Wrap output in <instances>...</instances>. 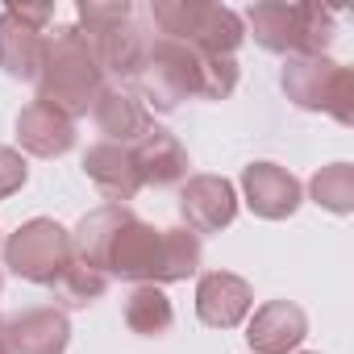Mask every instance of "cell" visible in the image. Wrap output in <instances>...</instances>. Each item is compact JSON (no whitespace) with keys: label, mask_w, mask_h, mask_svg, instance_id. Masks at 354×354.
<instances>
[{"label":"cell","mask_w":354,"mask_h":354,"mask_svg":"<svg viewBox=\"0 0 354 354\" xmlns=\"http://www.w3.org/2000/svg\"><path fill=\"white\" fill-rule=\"evenodd\" d=\"M254 292L234 271H205L196 283V317L213 329H234L250 317Z\"/></svg>","instance_id":"7c38bea8"},{"label":"cell","mask_w":354,"mask_h":354,"mask_svg":"<svg viewBox=\"0 0 354 354\" xmlns=\"http://www.w3.org/2000/svg\"><path fill=\"white\" fill-rule=\"evenodd\" d=\"M5 342H9V354H63L71 342L67 313L55 304L26 308L5 321Z\"/></svg>","instance_id":"9a60e30c"},{"label":"cell","mask_w":354,"mask_h":354,"mask_svg":"<svg viewBox=\"0 0 354 354\" xmlns=\"http://www.w3.org/2000/svg\"><path fill=\"white\" fill-rule=\"evenodd\" d=\"M242 192H246L250 213L263 217V221H283L304 201L300 180H296L288 167H279V162H250L242 171Z\"/></svg>","instance_id":"30bf717a"},{"label":"cell","mask_w":354,"mask_h":354,"mask_svg":"<svg viewBox=\"0 0 354 354\" xmlns=\"http://www.w3.org/2000/svg\"><path fill=\"white\" fill-rule=\"evenodd\" d=\"M0 288H5V275H0Z\"/></svg>","instance_id":"cb8c5ba5"},{"label":"cell","mask_w":354,"mask_h":354,"mask_svg":"<svg viewBox=\"0 0 354 354\" xmlns=\"http://www.w3.org/2000/svg\"><path fill=\"white\" fill-rule=\"evenodd\" d=\"M242 26H250L254 42L271 55H288V59H317L329 50L333 42V26L337 13L321 9V5H250Z\"/></svg>","instance_id":"277c9868"},{"label":"cell","mask_w":354,"mask_h":354,"mask_svg":"<svg viewBox=\"0 0 354 354\" xmlns=\"http://www.w3.org/2000/svg\"><path fill=\"white\" fill-rule=\"evenodd\" d=\"M138 96L146 109L171 113L180 109L188 96L201 100H225L238 88V59H221V55H201L188 42L175 38H158L150 42V59L138 75Z\"/></svg>","instance_id":"6da1fadb"},{"label":"cell","mask_w":354,"mask_h":354,"mask_svg":"<svg viewBox=\"0 0 354 354\" xmlns=\"http://www.w3.org/2000/svg\"><path fill=\"white\" fill-rule=\"evenodd\" d=\"M150 26L158 30V38L188 42L192 50L221 59H234V50L246 42L242 17L230 5H213V0H154Z\"/></svg>","instance_id":"5b68a950"},{"label":"cell","mask_w":354,"mask_h":354,"mask_svg":"<svg viewBox=\"0 0 354 354\" xmlns=\"http://www.w3.org/2000/svg\"><path fill=\"white\" fill-rule=\"evenodd\" d=\"M313 201L329 213H350L354 209V167L350 162H329L313 175V184H308Z\"/></svg>","instance_id":"44dd1931"},{"label":"cell","mask_w":354,"mask_h":354,"mask_svg":"<svg viewBox=\"0 0 354 354\" xmlns=\"http://www.w3.org/2000/svg\"><path fill=\"white\" fill-rule=\"evenodd\" d=\"M180 217L184 230L201 234H221L238 217V192L225 175H192L180 188Z\"/></svg>","instance_id":"9c48e42d"},{"label":"cell","mask_w":354,"mask_h":354,"mask_svg":"<svg viewBox=\"0 0 354 354\" xmlns=\"http://www.w3.org/2000/svg\"><path fill=\"white\" fill-rule=\"evenodd\" d=\"M50 288H55V296H59L67 308H88V304H96V300L104 296L109 275H100L96 267H88V263H80V259L71 254V263L63 267V275H59Z\"/></svg>","instance_id":"ffe728a7"},{"label":"cell","mask_w":354,"mask_h":354,"mask_svg":"<svg viewBox=\"0 0 354 354\" xmlns=\"http://www.w3.org/2000/svg\"><path fill=\"white\" fill-rule=\"evenodd\" d=\"M71 263V234L50 221V217H34L26 221L17 234H9L5 242V267L30 283H55L63 275V267Z\"/></svg>","instance_id":"52a82bcc"},{"label":"cell","mask_w":354,"mask_h":354,"mask_svg":"<svg viewBox=\"0 0 354 354\" xmlns=\"http://www.w3.org/2000/svg\"><path fill=\"white\" fill-rule=\"evenodd\" d=\"M288 100L308 113H329L342 125H354V71L317 55V59H288L279 75Z\"/></svg>","instance_id":"8992f818"},{"label":"cell","mask_w":354,"mask_h":354,"mask_svg":"<svg viewBox=\"0 0 354 354\" xmlns=\"http://www.w3.org/2000/svg\"><path fill=\"white\" fill-rule=\"evenodd\" d=\"M121 317H125V325L133 333L162 337L171 329V321H175V308H171V300H167V292L158 283H133L125 304H121Z\"/></svg>","instance_id":"ac0fdd59"},{"label":"cell","mask_w":354,"mask_h":354,"mask_svg":"<svg viewBox=\"0 0 354 354\" xmlns=\"http://www.w3.org/2000/svg\"><path fill=\"white\" fill-rule=\"evenodd\" d=\"M50 21H55L50 5H9L0 13V67L13 80H26V84L38 80Z\"/></svg>","instance_id":"ba28073f"},{"label":"cell","mask_w":354,"mask_h":354,"mask_svg":"<svg viewBox=\"0 0 354 354\" xmlns=\"http://www.w3.org/2000/svg\"><path fill=\"white\" fill-rule=\"evenodd\" d=\"M84 175L96 184V192L109 201V205H129L138 192H142V175L133 167V154L129 146H117V142H96L88 146L84 154Z\"/></svg>","instance_id":"2e32d148"},{"label":"cell","mask_w":354,"mask_h":354,"mask_svg":"<svg viewBox=\"0 0 354 354\" xmlns=\"http://www.w3.org/2000/svg\"><path fill=\"white\" fill-rule=\"evenodd\" d=\"M92 121L96 129L104 133V142H117V146H133L142 133H150V109L142 104L138 88L133 84H104L92 100Z\"/></svg>","instance_id":"8fae6325"},{"label":"cell","mask_w":354,"mask_h":354,"mask_svg":"<svg viewBox=\"0 0 354 354\" xmlns=\"http://www.w3.org/2000/svg\"><path fill=\"white\" fill-rule=\"evenodd\" d=\"M26 175H30L26 158H21L13 146H0V201H5V196H13V192H21Z\"/></svg>","instance_id":"7402d4cb"},{"label":"cell","mask_w":354,"mask_h":354,"mask_svg":"<svg viewBox=\"0 0 354 354\" xmlns=\"http://www.w3.org/2000/svg\"><path fill=\"white\" fill-rule=\"evenodd\" d=\"M17 142H21V150H30L38 158H59L75 146V121L42 100H30L17 113Z\"/></svg>","instance_id":"e0dca14e"},{"label":"cell","mask_w":354,"mask_h":354,"mask_svg":"<svg viewBox=\"0 0 354 354\" xmlns=\"http://www.w3.org/2000/svg\"><path fill=\"white\" fill-rule=\"evenodd\" d=\"M0 354H9V342H5V321H0Z\"/></svg>","instance_id":"603a6c76"},{"label":"cell","mask_w":354,"mask_h":354,"mask_svg":"<svg viewBox=\"0 0 354 354\" xmlns=\"http://www.w3.org/2000/svg\"><path fill=\"white\" fill-rule=\"evenodd\" d=\"M80 26L84 38L100 63V71L117 75V84H129L142 75L146 59H150V26L138 17V9L129 0H80Z\"/></svg>","instance_id":"3957f363"},{"label":"cell","mask_w":354,"mask_h":354,"mask_svg":"<svg viewBox=\"0 0 354 354\" xmlns=\"http://www.w3.org/2000/svg\"><path fill=\"white\" fill-rule=\"evenodd\" d=\"M129 154H133V167L142 175V188H175L188 180V167H192L180 138L162 125H150V133H142L129 146Z\"/></svg>","instance_id":"4fadbf2b"},{"label":"cell","mask_w":354,"mask_h":354,"mask_svg":"<svg viewBox=\"0 0 354 354\" xmlns=\"http://www.w3.org/2000/svg\"><path fill=\"white\" fill-rule=\"evenodd\" d=\"M38 100L59 109L63 117H84L96 100V92L104 88V71L84 38L80 26H55L46 30V50H42V67H38Z\"/></svg>","instance_id":"7a4b0ae2"},{"label":"cell","mask_w":354,"mask_h":354,"mask_svg":"<svg viewBox=\"0 0 354 354\" xmlns=\"http://www.w3.org/2000/svg\"><path fill=\"white\" fill-rule=\"evenodd\" d=\"M304 333H308V317L292 300H267L263 308H254L246 325V342L254 354H296Z\"/></svg>","instance_id":"5bb4252c"},{"label":"cell","mask_w":354,"mask_h":354,"mask_svg":"<svg viewBox=\"0 0 354 354\" xmlns=\"http://www.w3.org/2000/svg\"><path fill=\"white\" fill-rule=\"evenodd\" d=\"M201 259H205V246L192 230L175 225V230H162V254H158V288L162 283H180V279H192L201 271Z\"/></svg>","instance_id":"d6986e66"}]
</instances>
